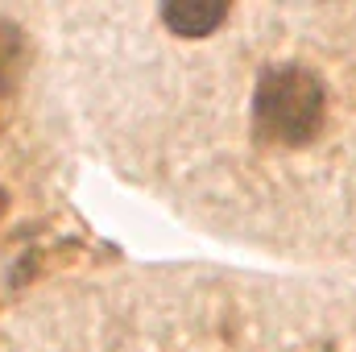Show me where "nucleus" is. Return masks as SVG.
I'll use <instances>...</instances> for the list:
<instances>
[{"label":"nucleus","mask_w":356,"mask_h":352,"mask_svg":"<svg viewBox=\"0 0 356 352\" xmlns=\"http://www.w3.org/2000/svg\"><path fill=\"white\" fill-rule=\"evenodd\" d=\"M4 203H8V199H4V191H0V216H4Z\"/></svg>","instance_id":"obj_4"},{"label":"nucleus","mask_w":356,"mask_h":352,"mask_svg":"<svg viewBox=\"0 0 356 352\" xmlns=\"http://www.w3.org/2000/svg\"><path fill=\"white\" fill-rule=\"evenodd\" d=\"M162 21L178 38H207L228 21V4H220V0H170V4H162Z\"/></svg>","instance_id":"obj_2"},{"label":"nucleus","mask_w":356,"mask_h":352,"mask_svg":"<svg viewBox=\"0 0 356 352\" xmlns=\"http://www.w3.org/2000/svg\"><path fill=\"white\" fill-rule=\"evenodd\" d=\"M17 67H21V29L0 25V88L17 79Z\"/></svg>","instance_id":"obj_3"},{"label":"nucleus","mask_w":356,"mask_h":352,"mask_svg":"<svg viewBox=\"0 0 356 352\" xmlns=\"http://www.w3.org/2000/svg\"><path fill=\"white\" fill-rule=\"evenodd\" d=\"M327 120V91L315 71L298 63L269 67L253 91V129L266 145L302 150L323 133Z\"/></svg>","instance_id":"obj_1"}]
</instances>
